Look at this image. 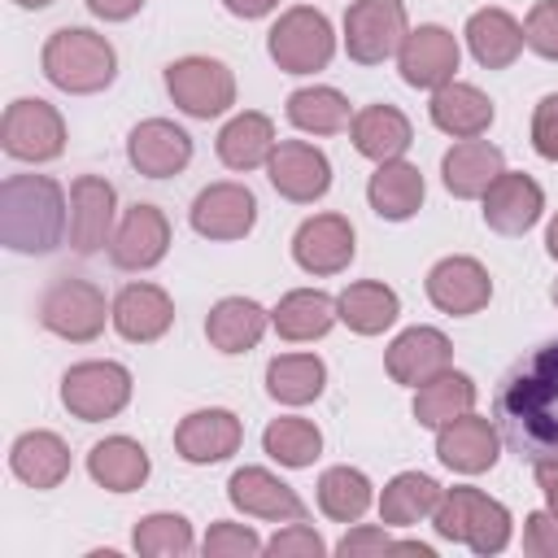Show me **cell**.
<instances>
[{"label": "cell", "mask_w": 558, "mask_h": 558, "mask_svg": "<svg viewBox=\"0 0 558 558\" xmlns=\"http://www.w3.org/2000/svg\"><path fill=\"white\" fill-rule=\"evenodd\" d=\"M257 222V196L244 183H209L192 201V231L205 240H244Z\"/></svg>", "instance_id": "obj_13"}, {"label": "cell", "mask_w": 558, "mask_h": 558, "mask_svg": "<svg viewBox=\"0 0 558 558\" xmlns=\"http://www.w3.org/2000/svg\"><path fill=\"white\" fill-rule=\"evenodd\" d=\"M266 52L279 70L288 74H314V70H327V61L336 57V35H331V22L310 9V4H292L279 13V22L270 26L266 35Z\"/></svg>", "instance_id": "obj_5"}, {"label": "cell", "mask_w": 558, "mask_h": 558, "mask_svg": "<svg viewBox=\"0 0 558 558\" xmlns=\"http://www.w3.org/2000/svg\"><path fill=\"white\" fill-rule=\"evenodd\" d=\"M336 314H340V323H344L349 331H357V336H379V331H388V327L397 323L401 301H397V292H392L388 283H379V279H357V283H349V288L336 296Z\"/></svg>", "instance_id": "obj_34"}, {"label": "cell", "mask_w": 558, "mask_h": 558, "mask_svg": "<svg viewBox=\"0 0 558 558\" xmlns=\"http://www.w3.org/2000/svg\"><path fill=\"white\" fill-rule=\"evenodd\" d=\"M222 4H227V13H235V17H244V22L266 17L270 9H279V0H222Z\"/></svg>", "instance_id": "obj_51"}, {"label": "cell", "mask_w": 558, "mask_h": 558, "mask_svg": "<svg viewBox=\"0 0 558 558\" xmlns=\"http://www.w3.org/2000/svg\"><path fill=\"white\" fill-rule=\"evenodd\" d=\"M113 214H118L113 183L100 174H78L70 187V244H74V253L92 257V253L109 248V240L118 231Z\"/></svg>", "instance_id": "obj_12"}, {"label": "cell", "mask_w": 558, "mask_h": 558, "mask_svg": "<svg viewBox=\"0 0 558 558\" xmlns=\"http://www.w3.org/2000/svg\"><path fill=\"white\" fill-rule=\"evenodd\" d=\"M384 549H392V541L384 536V527H353V532L336 545V554H344V558H357V554H384Z\"/></svg>", "instance_id": "obj_48"}, {"label": "cell", "mask_w": 558, "mask_h": 558, "mask_svg": "<svg viewBox=\"0 0 558 558\" xmlns=\"http://www.w3.org/2000/svg\"><path fill=\"white\" fill-rule=\"evenodd\" d=\"M366 201H371V209L379 214V218H388V222H405V218H414L418 214V205H423V174H418V166H410V161H379V170L371 174V183H366Z\"/></svg>", "instance_id": "obj_33"}, {"label": "cell", "mask_w": 558, "mask_h": 558, "mask_svg": "<svg viewBox=\"0 0 558 558\" xmlns=\"http://www.w3.org/2000/svg\"><path fill=\"white\" fill-rule=\"evenodd\" d=\"M288 122L310 135H336L353 122V113L336 87H296L288 96Z\"/></svg>", "instance_id": "obj_40"}, {"label": "cell", "mask_w": 558, "mask_h": 558, "mask_svg": "<svg viewBox=\"0 0 558 558\" xmlns=\"http://www.w3.org/2000/svg\"><path fill=\"white\" fill-rule=\"evenodd\" d=\"M166 92L187 118H218L235 105V74L218 57H179L166 65Z\"/></svg>", "instance_id": "obj_8"}, {"label": "cell", "mask_w": 558, "mask_h": 558, "mask_svg": "<svg viewBox=\"0 0 558 558\" xmlns=\"http://www.w3.org/2000/svg\"><path fill=\"white\" fill-rule=\"evenodd\" d=\"M493 414L506 445L519 458L527 462L558 458V336L536 344L527 357H519L506 371Z\"/></svg>", "instance_id": "obj_1"}, {"label": "cell", "mask_w": 558, "mask_h": 558, "mask_svg": "<svg viewBox=\"0 0 558 558\" xmlns=\"http://www.w3.org/2000/svg\"><path fill=\"white\" fill-rule=\"evenodd\" d=\"M44 78L70 96H92L105 92L118 74V52L105 35L87 31V26H61L48 35L44 52H39Z\"/></svg>", "instance_id": "obj_3"}, {"label": "cell", "mask_w": 558, "mask_h": 558, "mask_svg": "<svg viewBox=\"0 0 558 558\" xmlns=\"http://www.w3.org/2000/svg\"><path fill=\"white\" fill-rule=\"evenodd\" d=\"M65 192L48 174H9L0 183V240L13 253H52L65 240Z\"/></svg>", "instance_id": "obj_2"}, {"label": "cell", "mask_w": 558, "mask_h": 558, "mask_svg": "<svg viewBox=\"0 0 558 558\" xmlns=\"http://www.w3.org/2000/svg\"><path fill=\"white\" fill-rule=\"evenodd\" d=\"M170 248V222L157 205L140 201L122 214L113 240H109V262L118 270H153Z\"/></svg>", "instance_id": "obj_14"}, {"label": "cell", "mask_w": 558, "mask_h": 558, "mask_svg": "<svg viewBox=\"0 0 558 558\" xmlns=\"http://www.w3.org/2000/svg\"><path fill=\"white\" fill-rule=\"evenodd\" d=\"M440 497H445V488H440L432 475H423V471H401V475H392V480L384 484V493H379V523H388V527H410V523L436 514Z\"/></svg>", "instance_id": "obj_36"}, {"label": "cell", "mask_w": 558, "mask_h": 558, "mask_svg": "<svg viewBox=\"0 0 558 558\" xmlns=\"http://www.w3.org/2000/svg\"><path fill=\"white\" fill-rule=\"evenodd\" d=\"M497 453H501L497 427H493L488 418L471 414V410L458 414L453 423L436 427V458H440L449 471H458V475H480V471H488V466L497 462Z\"/></svg>", "instance_id": "obj_22"}, {"label": "cell", "mask_w": 558, "mask_h": 558, "mask_svg": "<svg viewBox=\"0 0 558 558\" xmlns=\"http://www.w3.org/2000/svg\"><path fill=\"white\" fill-rule=\"evenodd\" d=\"M205 558H253L266 549V541L244 523H214L205 532Z\"/></svg>", "instance_id": "obj_43"}, {"label": "cell", "mask_w": 558, "mask_h": 558, "mask_svg": "<svg viewBox=\"0 0 558 558\" xmlns=\"http://www.w3.org/2000/svg\"><path fill=\"white\" fill-rule=\"evenodd\" d=\"M449 362H453V344L436 327H405L384 353L388 375L405 388H418V384L436 379L440 371H449Z\"/></svg>", "instance_id": "obj_21"}, {"label": "cell", "mask_w": 558, "mask_h": 558, "mask_svg": "<svg viewBox=\"0 0 558 558\" xmlns=\"http://www.w3.org/2000/svg\"><path fill=\"white\" fill-rule=\"evenodd\" d=\"M105 318H113V305H105V292L87 279L61 275L39 296V323L61 340L87 344L105 331Z\"/></svg>", "instance_id": "obj_6"}, {"label": "cell", "mask_w": 558, "mask_h": 558, "mask_svg": "<svg viewBox=\"0 0 558 558\" xmlns=\"http://www.w3.org/2000/svg\"><path fill=\"white\" fill-rule=\"evenodd\" d=\"M471 405H475V384H471V375H462V371H440L436 379L418 384L414 418H418V427H445V423H453L458 414H466Z\"/></svg>", "instance_id": "obj_38"}, {"label": "cell", "mask_w": 558, "mask_h": 558, "mask_svg": "<svg viewBox=\"0 0 558 558\" xmlns=\"http://www.w3.org/2000/svg\"><path fill=\"white\" fill-rule=\"evenodd\" d=\"M148 471H153V462H148L144 445L131 436H105L87 453V475L109 493H135L148 480Z\"/></svg>", "instance_id": "obj_29"}, {"label": "cell", "mask_w": 558, "mask_h": 558, "mask_svg": "<svg viewBox=\"0 0 558 558\" xmlns=\"http://www.w3.org/2000/svg\"><path fill=\"white\" fill-rule=\"evenodd\" d=\"M357 253L353 227L344 214H314L292 235V257L305 275H340Z\"/></svg>", "instance_id": "obj_15"}, {"label": "cell", "mask_w": 558, "mask_h": 558, "mask_svg": "<svg viewBox=\"0 0 558 558\" xmlns=\"http://www.w3.org/2000/svg\"><path fill=\"white\" fill-rule=\"evenodd\" d=\"M405 4L401 0H353L344 13V52L357 65H379L405 44Z\"/></svg>", "instance_id": "obj_10"}, {"label": "cell", "mask_w": 558, "mask_h": 558, "mask_svg": "<svg viewBox=\"0 0 558 558\" xmlns=\"http://www.w3.org/2000/svg\"><path fill=\"white\" fill-rule=\"evenodd\" d=\"M275 144H279L275 140V122L266 113H257V109H244L218 131V161L227 170H257V166L270 161Z\"/></svg>", "instance_id": "obj_31"}, {"label": "cell", "mask_w": 558, "mask_h": 558, "mask_svg": "<svg viewBox=\"0 0 558 558\" xmlns=\"http://www.w3.org/2000/svg\"><path fill=\"white\" fill-rule=\"evenodd\" d=\"M87 9L96 17H105V22H126V17H135L144 9V0H87Z\"/></svg>", "instance_id": "obj_49"}, {"label": "cell", "mask_w": 558, "mask_h": 558, "mask_svg": "<svg viewBox=\"0 0 558 558\" xmlns=\"http://www.w3.org/2000/svg\"><path fill=\"white\" fill-rule=\"evenodd\" d=\"M523 44L545 57V61H558V0H536L527 22H523Z\"/></svg>", "instance_id": "obj_44"}, {"label": "cell", "mask_w": 558, "mask_h": 558, "mask_svg": "<svg viewBox=\"0 0 558 558\" xmlns=\"http://www.w3.org/2000/svg\"><path fill=\"white\" fill-rule=\"evenodd\" d=\"M9 466L31 488H57L70 475V445L57 432H22L9 449Z\"/></svg>", "instance_id": "obj_27"}, {"label": "cell", "mask_w": 558, "mask_h": 558, "mask_svg": "<svg viewBox=\"0 0 558 558\" xmlns=\"http://www.w3.org/2000/svg\"><path fill=\"white\" fill-rule=\"evenodd\" d=\"M523 554L532 558H558V514L554 510H532L523 523Z\"/></svg>", "instance_id": "obj_47"}, {"label": "cell", "mask_w": 558, "mask_h": 558, "mask_svg": "<svg viewBox=\"0 0 558 558\" xmlns=\"http://www.w3.org/2000/svg\"><path fill=\"white\" fill-rule=\"evenodd\" d=\"M541 214H545V192L532 174L501 170L493 179V187L484 192V222L497 235H523L541 222Z\"/></svg>", "instance_id": "obj_18"}, {"label": "cell", "mask_w": 558, "mask_h": 558, "mask_svg": "<svg viewBox=\"0 0 558 558\" xmlns=\"http://www.w3.org/2000/svg\"><path fill=\"white\" fill-rule=\"evenodd\" d=\"M432 527H436V536L458 541L480 558L501 554L510 545V510L501 501H493L488 493L466 488V484L462 488H445V497H440V506L432 514Z\"/></svg>", "instance_id": "obj_4"}, {"label": "cell", "mask_w": 558, "mask_h": 558, "mask_svg": "<svg viewBox=\"0 0 558 558\" xmlns=\"http://www.w3.org/2000/svg\"><path fill=\"white\" fill-rule=\"evenodd\" d=\"M109 323L118 327L122 340H131V344H153V340H161V336L170 331V323H174V301H170V292L157 288V283H126V288L113 296V318H109Z\"/></svg>", "instance_id": "obj_24"}, {"label": "cell", "mask_w": 558, "mask_h": 558, "mask_svg": "<svg viewBox=\"0 0 558 558\" xmlns=\"http://www.w3.org/2000/svg\"><path fill=\"white\" fill-rule=\"evenodd\" d=\"M466 48L484 70H506L523 52V26L506 9H475L466 17Z\"/></svg>", "instance_id": "obj_30"}, {"label": "cell", "mask_w": 558, "mask_h": 558, "mask_svg": "<svg viewBox=\"0 0 558 558\" xmlns=\"http://www.w3.org/2000/svg\"><path fill=\"white\" fill-rule=\"evenodd\" d=\"M244 440V427L231 410H192L179 427H174V449L183 462L192 466H209V462H227Z\"/></svg>", "instance_id": "obj_19"}, {"label": "cell", "mask_w": 558, "mask_h": 558, "mask_svg": "<svg viewBox=\"0 0 558 558\" xmlns=\"http://www.w3.org/2000/svg\"><path fill=\"white\" fill-rule=\"evenodd\" d=\"M227 497H231L235 510H244L253 519H275V523L305 519V501L296 497V488L283 484L279 475H270L266 466H240L227 480Z\"/></svg>", "instance_id": "obj_23"}, {"label": "cell", "mask_w": 558, "mask_h": 558, "mask_svg": "<svg viewBox=\"0 0 558 558\" xmlns=\"http://www.w3.org/2000/svg\"><path fill=\"white\" fill-rule=\"evenodd\" d=\"M336 318H340V314H336V296H327V292H318V288H296V292H288V296L270 310L275 331H279L283 340H292V344L327 336Z\"/></svg>", "instance_id": "obj_35"}, {"label": "cell", "mask_w": 558, "mask_h": 558, "mask_svg": "<svg viewBox=\"0 0 558 558\" xmlns=\"http://www.w3.org/2000/svg\"><path fill=\"white\" fill-rule=\"evenodd\" d=\"M375 501L371 480L357 466H327L318 475V510L336 523H357Z\"/></svg>", "instance_id": "obj_39"}, {"label": "cell", "mask_w": 558, "mask_h": 558, "mask_svg": "<svg viewBox=\"0 0 558 558\" xmlns=\"http://www.w3.org/2000/svg\"><path fill=\"white\" fill-rule=\"evenodd\" d=\"M266 554H275V558H323L327 545H323V536H318L314 527H305V523L296 519V523H288L283 532H275V536L266 541Z\"/></svg>", "instance_id": "obj_45"}, {"label": "cell", "mask_w": 558, "mask_h": 558, "mask_svg": "<svg viewBox=\"0 0 558 558\" xmlns=\"http://www.w3.org/2000/svg\"><path fill=\"white\" fill-rule=\"evenodd\" d=\"M501 170H506L501 148L488 144V140H480V135H475V140H458V144L440 157V179H445V187H449L458 201L484 196Z\"/></svg>", "instance_id": "obj_25"}, {"label": "cell", "mask_w": 558, "mask_h": 558, "mask_svg": "<svg viewBox=\"0 0 558 558\" xmlns=\"http://www.w3.org/2000/svg\"><path fill=\"white\" fill-rule=\"evenodd\" d=\"M126 161L148 179H170L192 161V135L170 118H144L126 135Z\"/></svg>", "instance_id": "obj_17"}, {"label": "cell", "mask_w": 558, "mask_h": 558, "mask_svg": "<svg viewBox=\"0 0 558 558\" xmlns=\"http://www.w3.org/2000/svg\"><path fill=\"white\" fill-rule=\"evenodd\" d=\"M0 148L13 157V161H52L65 153V122L61 113L39 100V96H22L4 109V122H0Z\"/></svg>", "instance_id": "obj_9"}, {"label": "cell", "mask_w": 558, "mask_h": 558, "mask_svg": "<svg viewBox=\"0 0 558 558\" xmlns=\"http://www.w3.org/2000/svg\"><path fill=\"white\" fill-rule=\"evenodd\" d=\"M266 179L283 201L314 205L331 187V161L323 148H314L305 140H279L270 161H266Z\"/></svg>", "instance_id": "obj_11"}, {"label": "cell", "mask_w": 558, "mask_h": 558, "mask_svg": "<svg viewBox=\"0 0 558 558\" xmlns=\"http://www.w3.org/2000/svg\"><path fill=\"white\" fill-rule=\"evenodd\" d=\"M13 4H22V9H48L52 0H13Z\"/></svg>", "instance_id": "obj_53"}, {"label": "cell", "mask_w": 558, "mask_h": 558, "mask_svg": "<svg viewBox=\"0 0 558 558\" xmlns=\"http://www.w3.org/2000/svg\"><path fill=\"white\" fill-rule=\"evenodd\" d=\"M262 449L279 462V466H314V458L323 453V432L310 423V418H296V414H283V418H270L266 432H262Z\"/></svg>", "instance_id": "obj_41"}, {"label": "cell", "mask_w": 558, "mask_h": 558, "mask_svg": "<svg viewBox=\"0 0 558 558\" xmlns=\"http://www.w3.org/2000/svg\"><path fill=\"white\" fill-rule=\"evenodd\" d=\"M349 135H353V148L362 157H371V161H397L410 148V140H414L410 118L397 105H366V109H357L353 122H349Z\"/></svg>", "instance_id": "obj_28"}, {"label": "cell", "mask_w": 558, "mask_h": 558, "mask_svg": "<svg viewBox=\"0 0 558 558\" xmlns=\"http://www.w3.org/2000/svg\"><path fill=\"white\" fill-rule=\"evenodd\" d=\"M545 248H549V257L558 262V214H554V222H549V231H545Z\"/></svg>", "instance_id": "obj_52"}, {"label": "cell", "mask_w": 558, "mask_h": 558, "mask_svg": "<svg viewBox=\"0 0 558 558\" xmlns=\"http://www.w3.org/2000/svg\"><path fill=\"white\" fill-rule=\"evenodd\" d=\"M536 471V488L545 493V506L558 514V458H545V462H532Z\"/></svg>", "instance_id": "obj_50"}, {"label": "cell", "mask_w": 558, "mask_h": 558, "mask_svg": "<svg viewBox=\"0 0 558 558\" xmlns=\"http://www.w3.org/2000/svg\"><path fill=\"white\" fill-rule=\"evenodd\" d=\"M397 70L410 87H423V92H436L445 83H453V70H458V39L453 31L427 22L418 31L405 35L401 52H397Z\"/></svg>", "instance_id": "obj_16"}, {"label": "cell", "mask_w": 558, "mask_h": 558, "mask_svg": "<svg viewBox=\"0 0 558 558\" xmlns=\"http://www.w3.org/2000/svg\"><path fill=\"white\" fill-rule=\"evenodd\" d=\"M554 305H558V283H554Z\"/></svg>", "instance_id": "obj_54"}, {"label": "cell", "mask_w": 558, "mask_h": 558, "mask_svg": "<svg viewBox=\"0 0 558 558\" xmlns=\"http://www.w3.org/2000/svg\"><path fill=\"white\" fill-rule=\"evenodd\" d=\"M131 401V371L122 362H74L61 375V405L83 418V423H100L122 414Z\"/></svg>", "instance_id": "obj_7"}, {"label": "cell", "mask_w": 558, "mask_h": 558, "mask_svg": "<svg viewBox=\"0 0 558 558\" xmlns=\"http://www.w3.org/2000/svg\"><path fill=\"white\" fill-rule=\"evenodd\" d=\"M266 323H270V314L257 301H248V296H222L209 310V318H205V336H209V344L218 353H248L266 336Z\"/></svg>", "instance_id": "obj_32"}, {"label": "cell", "mask_w": 558, "mask_h": 558, "mask_svg": "<svg viewBox=\"0 0 558 558\" xmlns=\"http://www.w3.org/2000/svg\"><path fill=\"white\" fill-rule=\"evenodd\" d=\"M135 554L144 558H187L196 549L192 541V523L183 514H170V510H157V514H144L135 523V536H131Z\"/></svg>", "instance_id": "obj_42"}, {"label": "cell", "mask_w": 558, "mask_h": 558, "mask_svg": "<svg viewBox=\"0 0 558 558\" xmlns=\"http://www.w3.org/2000/svg\"><path fill=\"white\" fill-rule=\"evenodd\" d=\"M532 148L545 161H558V92L541 96L532 109Z\"/></svg>", "instance_id": "obj_46"}, {"label": "cell", "mask_w": 558, "mask_h": 558, "mask_svg": "<svg viewBox=\"0 0 558 558\" xmlns=\"http://www.w3.org/2000/svg\"><path fill=\"white\" fill-rule=\"evenodd\" d=\"M493 296V279L475 257H440L427 270V301L445 314H480Z\"/></svg>", "instance_id": "obj_20"}, {"label": "cell", "mask_w": 558, "mask_h": 558, "mask_svg": "<svg viewBox=\"0 0 558 558\" xmlns=\"http://www.w3.org/2000/svg\"><path fill=\"white\" fill-rule=\"evenodd\" d=\"M436 131L453 135V140H475L493 126V100L471 87V83H445L432 92V105H427Z\"/></svg>", "instance_id": "obj_26"}, {"label": "cell", "mask_w": 558, "mask_h": 558, "mask_svg": "<svg viewBox=\"0 0 558 558\" xmlns=\"http://www.w3.org/2000/svg\"><path fill=\"white\" fill-rule=\"evenodd\" d=\"M327 384V366L314 353H279L266 366V392L283 405H310Z\"/></svg>", "instance_id": "obj_37"}]
</instances>
